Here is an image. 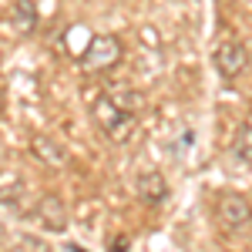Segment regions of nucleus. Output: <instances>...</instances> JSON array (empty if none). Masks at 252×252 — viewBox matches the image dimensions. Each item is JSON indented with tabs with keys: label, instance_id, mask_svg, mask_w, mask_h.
Segmentation results:
<instances>
[{
	"label": "nucleus",
	"instance_id": "2",
	"mask_svg": "<svg viewBox=\"0 0 252 252\" xmlns=\"http://www.w3.org/2000/svg\"><path fill=\"white\" fill-rule=\"evenodd\" d=\"M121 58H125V44H121L115 34H91L88 47L81 51L78 64H81L84 74H104V71H111Z\"/></svg>",
	"mask_w": 252,
	"mask_h": 252
},
{
	"label": "nucleus",
	"instance_id": "7",
	"mask_svg": "<svg viewBox=\"0 0 252 252\" xmlns=\"http://www.w3.org/2000/svg\"><path fill=\"white\" fill-rule=\"evenodd\" d=\"M31 152H34V158H40V161H44V165H51V168L67 165V148L61 145L58 138L34 135V138H31Z\"/></svg>",
	"mask_w": 252,
	"mask_h": 252
},
{
	"label": "nucleus",
	"instance_id": "4",
	"mask_svg": "<svg viewBox=\"0 0 252 252\" xmlns=\"http://www.w3.org/2000/svg\"><path fill=\"white\" fill-rule=\"evenodd\" d=\"M212 64H215V71H219L225 81H232V78H239V74L246 71L249 51H246L239 40H222V44L212 51Z\"/></svg>",
	"mask_w": 252,
	"mask_h": 252
},
{
	"label": "nucleus",
	"instance_id": "1",
	"mask_svg": "<svg viewBox=\"0 0 252 252\" xmlns=\"http://www.w3.org/2000/svg\"><path fill=\"white\" fill-rule=\"evenodd\" d=\"M91 118H94L97 128H101V135H108L115 145H128L138 131V115L118 108L108 94H101L94 104H91Z\"/></svg>",
	"mask_w": 252,
	"mask_h": 252
},
{
	"label": "nucleus",
	"instance_id": "9",
	"mask_svg": "<svg viewBox=\"0 0 252 252\" xmlns=\"http://www.w3.org/2000/svg\"><path fill=\"white\" fill-rule=\"evenodd\" d=\"M104 94L115 101L118 108H125V111H131V115H138L141 111V94H138L135 88H128V84H111V88H104Z\"/></svg>",
	"mask_w": 252,
	"mask_h": 252
},
{
	"label": "nucleus",
	"instance_id": "5",
	"mask_svg": "<svg viewBox=\"0 0 252 252\" xmlns=\"http://www.w3.org/2000/svg\"><path fill=\"white\" fill-rule=\"evenodd\" d=\"M34 215H37V222L47 229V232H54L61 235L64 229H67V209H64V202H61L58 195H51V192H44L37 198V205H34Z\"/></svg>",
	"mask_w": 252,
	"mask_h": 252
},
{
	"label": "nucleus",
	"instance_id": "10",
	"mask_svg": "<svg viewBox=\"0 0 252 252\" xmlns=\"http://www.w3.org/2000/svg\"><path fill=\"white\" fill-rule=\"evenodd\" d=\"M232 152H235V158H239V161H246V165H252V125H242V128L235 131Z\"/></svg>",
	"mask_w": 252,
	"mask_h": 252
},
{
	"label": "nucleus",
	"instance_id": "6",
	"mask_svg": "<svg viewBox=\"0 0 252 252\" xmlns=\"http://www.w3.org/2000/svg\"><path fill=\"white\" fill-rule=\"evenodd\" d=\"M135 192L145 205H161V202L168 198V182L161 178V172L145 168V172H138V178H135Z\"/></svg>",
	"mask_w": 252,
	"mask_h": 252
},
{
	"label": "nucleus",
	"instance_id": "3",
	"mask_svg": "<svg viewBox=\"0 0 252 252\" xmlns=\"http://www.w3.org/2000/svg\"><path fill=\"white\" fill-rule=\"evenodd\" d=\"M215 212H219V222H222L229 232H239V229H246L252 222V202L242 192H225L219 198Z\"/></svg>",
	"mask_w": 252,
	"mask_h": 252
},
{
	"label": "nucleus",
	"instance_id": "8",
	"mask_svg": "<svg viewBox=\"0 0 252 252\" xmlns=\"http://www.w3.org/2000/svg\"><path fill=\"white\" fill-rule=\"evenodd\" d=\"M37 20H40V14H37L34 0H14V7H10V27L17 34H34Z\"/></svg>",
	"mask_w": 252,
	"mask_h": 252
},
{
	"label": "nucleus",
	"instance_id": "11",
	"mask_svg": "<svg viewBox=\"0 0 252 252\" xmlns=\"http://www.w3.org/2000/svg\"><path fill=\"white\" fill-rule=\"evenodd\" d=\"M0 115H3V91H0Z\"/></svg>",
	"mask_w": 252,
	"mask_h": 252
}]
</instances>
